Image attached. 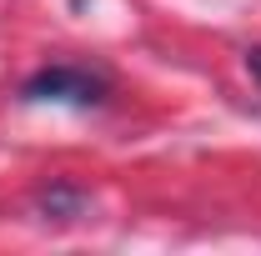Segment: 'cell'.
Returning <instances> with one entry per match:
<instances>
[{"label": "cell", "mask_w": 261, "mask_h": 256, "mask_svg": "<svg viewBox=\"0 0 261 256\" xmlns=\"http://www.w3.org/2000/svg\"><path fill=\"white\" fill-rule=\"evenodd\" d=\"M106 81L81 70V65H50L25 81V100H50V106H100Z\"/></svg>", "instance_id": "6da1fadb"}, {"label": "cell", "mask_w": 261, "mask_h": 256, "mask_svg": "<svg viewBox=\"0 0 261 256\" xmlns=\"http://www.w3.org/2000/svg\"><path fill=\"white\" fill-rule=\"evenodd\" d=\"M246 65H251V70L261 75V50H251V56H246Z\"/></svg>", "instance_id": "7a4b0ae2"}]
</instances>
